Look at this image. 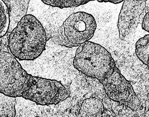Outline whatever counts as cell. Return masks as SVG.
Listing matches in <instances>:
<instances>
[{"label":"cell","mask_w":149,"mask_h":117,"mask_svg":"<svg viewBox=\"0 0 149 117\" xmlns=\"http://www.w3.org/2000/svg\"><path fill=\"white\" fill-rule=\"evenodd\" d=\"M137 1H147V0H137Z\"/></svg>","instance_id":"obj_16"},{"label":"cell","mask_w":149,"mask_h":117,"mask_svg":"<svg viewBox=\"0 0 149 117\" xmlns=\"http://www.w3.org/2000/svg\"><path fill=\"white\" fill-rule=\"evenodd\" d=\"M100 82L105 93L112 100L126 106L133 111L140 107L141 101L130 83L123 76L117 67Z\"/></svg>","instance_id":"obj_5"},{"label":"cell","mask_w":149,"mask_h":117,"mask_svg":"<svg viewBox=\"0 0 149 117\" xmlns=\"http://www.w3.org/2000/svg\"><path fill=\"white\" fill-rule=\"evenodd\" d=\"M46 32L33 15L28 14L20 20L8 37L9 51L19 61H33L45 50Z\"/></svg>","instance_id":"obj_2"},{"label":"cell","mask_w":149,"mask_h":117,"mask_svg":"<svg viewBox=\"0 0 149 117\" xmlns=\"http://www.w3.org/2000/svg\"><path fill=\"white\" fill-rule=\"evenodd\" d=\"M141 24L142 29L149 33V12L144 17Z\"/></svg>","instance_id":"obj_13"},{"label":"cell","mask_w":149,"mask_h":117,"mask_svg":"<svg viewBox=\"0 0 149 117\" xmlns=\"http://www.w3.org/2000/svg\"><path fill=\"white\" fill-rule=\"evenodd\" d=\"M0 92L43 106L57 105L70 95L69 89L60 82L27 74L8 50H1Z\"/></svg>","instance_id":"obj_1"},{"label":"cell","mask_w":149,"mask_h":117,"mask_svg":"<svg viewBox=\"0 0 149 117\" xmlns=\"http://www.w3.org/2000/svg\"><path fill=\"white\" fill-rule=\"evenodd\" d=\"M104 105L100 99L94 97L83 101L79 111V117H101L104 113Z\"/></svg>","instance_id":"obj_8"},{"label":"cell","mask_w":149,"mask_h":117,"mask_svg":"<svg viewBox=\"0 0 149 117\" xmlns=\"http://www.w3.org/2000/svg\"><path fill=\"white\" fill-rule=\"evenodd\" d=\"M0 37L2 38L8 32L11 23L8 8L3 0H0Z\"/></svg>","instance_id":"obj_11"},{"label":"cell","mask_w":149,"mask_h":117,"mask_svg":"<svg viewBox=\"0 0 149 117\" xmlns=\"http://www.w3.org/2000/svg\"><path fill=\"white\" fill-rule=\"evenodd\" d=\"M100 2H110L113 4H119L124 1V0H97Z\"/></svg>","instance_id":"obj_14"},{"label":"cell","mask_w":149,"mask_h":117,"mask_svg":"<svg viewBox=\"0 0 149 117\" xmlns=\"http://www.w3.org/2000/svg\"><path fill=\"white\" fill-rule=\"evenodd\" d=\"M97 24L94 17L84 12L74 13L65 20L53 37V41L68 48L79 46L93 37Z\"/></svg>","instance_id":"obj_4"},{"label":"cell","mask_w":149,"mask_h":117,"mask_svg":"<svg viewBox=\"0 0 149 117\" xmlns=\"http://www.w3.org/2000/svg\"><path fill=\"white\" fill-rule=\"evenodd\" d=\"M149 12V0H124L118 21L120 39L133 32Z\"/></svg>","instance_id":"obj_6"},{"label":"cell","mask_w":149,"mask_h":117,"mask_svg":"<svg viewBox=\"0 0 149 117\" xmlns=\"http://www.w3.org/2000/svg\"><path fill=\"white\" fill-rule=\"evenodd\" d=\"M8 6L10 16V26L9 32L15 28L17 24L26 16L30 0H3Z\"/></svg>","instance_id":"obj_7"},{"label":"cell","mask_w":149,"mask_h":117,"mask_svg":"<svg viewBox=\"0 0 149 117\" xmlns=\"http://www.w3.org/2000/svg\"></svg>","instance_id":"obj_17"},{"label":"cell","mask_w":149,"mask_h":117,"mask_svg":"<svg viewBox=\"0 0 149 117\" xmlns=\"http://www.w3.org/2000/svg\"><path fill=\"white\" fill-rule=\"evenodd\" d=\"M147 66H148V69H149V59H148V62H147Z\"/></svg>","instance_id":"obj_15"},{"label":"cell","mask_w":149,"mask_h":117,"mask_svg":"<svg viewBox=\"0 0 149 117\" xmlns=\"http://www.w3.org/2000/svg\"><path fill=\"white\" fill-rule=\"evenodd\" d=\"M73 65L83 74L100 81L104 80L116 67L111 55L106 49L89 41L79 46Z\"/></svg>","instance_id":"obj_3"},{"label":"cell","mask_w":149,"mask_h":117,"mask_svg":"<svg viewBox=\"0 0 149 117\" xmlns=\"http://www.w3.org/2000/svg\"><path fill=\"white\" fill-rule=\"evenodd\" d=\"M93 1L96 0H41L45 4L61 9L78 7Z\"/></svg>","instance_id":"obj_12"},{"label":"cell","mask_w":149,"mask_h":117,"mask_svg":"<svg viewBox=\"0 0 149 117\" xmlns=\"http://www.w3.org/2000/svg\"><path fill=\"white\" fill-rule=\"evenodd\" d=\"M136 53L141 61L147 65L149 57V34L141 38L136 44Z\"/></svg>","instance_id":"obj_10"},{"label":"cell","mask_w":149,"mask_h":117,"mask_svg":"<svg viewBox=\"0 0 149 117\" xmlns=\"http://www.w3.org/2000/svg\"><path fill=\"white\" fill-rule=\"evenodd\" d=\"M1 117H15L16 98L11 97L1 93Z\"/></svg>","instance_id":"obj_9"}]
</instances>
